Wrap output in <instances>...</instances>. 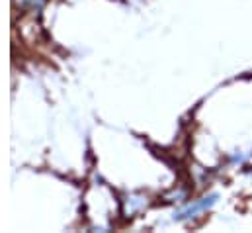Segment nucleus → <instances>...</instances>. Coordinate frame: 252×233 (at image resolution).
Returning <instances> with one entry per match:
<instances>
[{"instance_id":"1","label":"nucleus","mask_w":252,"mask_h":233,"mask_svg":"<svg viewBox=\"0 0 252 233\" xmlns=\"http://www.w3.org/2000/svg\"><path fill=\"white\" fill-rule=\"evenodd\" d=\"M217 200H219V196H217V194H209V196H205V198H201V200H197V202H193V204L186 206V208H184V210H180L178 214H174V220H176V222L189 220V218L197 216L199 212H205V210H209L211 206H215V202H217Z\"/></svg>"}]
</instances>
